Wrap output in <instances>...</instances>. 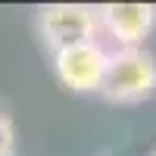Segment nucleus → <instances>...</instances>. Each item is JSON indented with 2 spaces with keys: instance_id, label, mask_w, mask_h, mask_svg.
Wrapping results in <instances>:
<instances>
[{
  "instance_id": "f257e3e1",
  "label": "nucleus",
  "mask_w": 156,
  "mask_h": 156,
  "mask_svg": "<svg viewBox=\"0 0 156 156\" xmlns=\"http://www.w3.org/2000/svg\"><path fill=\"white\" fill-rule=\"evenodd\" d=\"M156 90V56L144 47L109 50L100 94L112 103H140Z\"/></svg>"
},
{
  "instance_id": "20e7f679",
  "label": "nucleus",
  "mask_w": 156,
  "mask_h": 156,
  "mask_svg": "<svg viewBox=\"0 0 156 156\" xmlns=\"http://www.w3.org/2000/svg\"><path fill=\"white\" fill-rule=\"evenodd\" d=\"M97 22H100V34H106L115 44V50L144 47L150 31L156 28V6L153 3H103L97 6Z\"/></svg>"
},
{
  "instance_id": "39448f33",
  "label": "nucleus",
  "mask_w": 156,
  "mask_h": 156,
  "mask_svg": "<svg viewBox=\"0 0 156 156\" xmlns=\"http://www.w3.org/2000/svg\"><path fill=\"white\" fill-rule=\"evenodd\" d=\"M0 156H19V131L9 112H0Z\"/></svg>"
},
{
  "instance_id": "f03ea898",
  "label": "nucleus",
  "mask_w": 156,
  "mask_h": 156,
  "mask_svg": "<svg viewBox=\"0 0 156 156\" xmlns=\"http://www.w3.org/2000/svg\"><path fill=\"white\" fill-rule=\"evenodd\" d=\"M37 34L50 50L81 44V41H100V22L97 6L84 3H50L37 9Z\"/></svg>"
},
{
  "instance_id": "7ed1b4c3",
  "label": "nucleus",
  "mask_w": 156,
  "mask_h": 156,
  "mask_svg": "<svg viewBox=\"0 0 156 156\" xmlns=\"http://www.w3.org/2000/svg\"><path fill=\"white\" fill-rule=\"evenodd\" d=\"M106 66H109V50L103 47V41H81L53 50V72L59 84L75 94L100 90Z\"/></svg>"
},
{
  "instance_id": "423d86ee",
  "label": "nucleus",
  "mask_w": 156,
  "mask_h": 156,
  "mask_svg": "<svg viewBox=\"0 0 156 156\" xmlns=\"http://www.w3.org/2000/svg\"><path fill=\"white\" fill-rule=\"evenodd\" d=\"M150 156H156V150H153V153H150Z\"/></svg>"
}]
</instances>
